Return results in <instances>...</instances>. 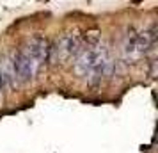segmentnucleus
Here are the masks:
<instances>
[{
  "mask_svg": "<svg viewBox=\"0 0 158 153\" xmlns=\"http://www.w3.org/2000/svg\"><path fill=\"white\" fill-rule=\"evenodd\" d=\"M84 46H85L84 36L69 32L48 46V62H62L71 57H77Z\"/></svg>",
  "mask_w": 158,
  "mask_h": 153,
  "instance_id": "obj_1",
  "label": "nucleus"
},
{
  "mask_svg": "<svg viewBox=\"0 0 158 153\" xmlns=\"http://www.w3.org/2000/svg\"><path fill=\"white\" fill-rule=\"evenodd\" d=\"M9 59H11V66H13V71H15V77H16L18 84L30 82L37 75V71H39V68L32 62V59L27 55V52L23 48H18Z\"/></svg>",
  "mask_w": 158,
  "mask_h": 153,
  "instance_id": "obj_2",
  "label": "nucleus"
},
{
  "mask_svg": "<svg viewBox=\"0 0 158 153\" xmlns=\"http://www.w3.org/2000/svg\"><path fill=\"white\" fill-rule=\"evenodd\" d=\"M16 77L13 71V66H11V59L6 55H0V89L11 87L16 86Z\"/></svg>",
  "mask_w": 158,
  "mask_h": 153,
  "instance_id": "obj_3",
  "label": "nucleus"
}]
</instances>
